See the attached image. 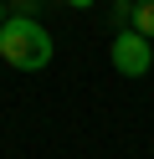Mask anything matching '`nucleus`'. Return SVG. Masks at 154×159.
<instances>
[{
    "instance_id": "nucleus-5",
    "label": "nucleus",
    "mask_w": 154,
    "mask_h": 159,
    "mask_svg": "<svg viewBox=\"0 0 154 159\" xmlns=\"http://www.w3.org/2000/svg\"><path fill=\"white\" fill-rule=\"evenodd\" d=\"M67 5H72V11H87V5H98V0H67Z\"/></svg>"
},
{
    "instance_id": "nucleus-2",
    "label": "nucleus",
    "mask_w": 154,
    "mask_h": 159,
    "mask_svg": "<svg viewBox=\"0 0 154 159\" xmlns=\"http://www.w3.org/2000/svg\"><path fill=\"white\" fill-rule=\"evenodd\" d=\"M149 67H154V41H149V36H139L133 26H128V31H113V72L149 77Z\"/></svg>"
},
{
    "instance_id": "nucleus-1",
    "label": "nucleus",
    "mask_w": 154,
    "mask_h": 159,
    "mask_svg": "<svg viewBox=\"0 0 154 159\" xmlns=\"http://www.w3.org/2000/svg\"><path fill=\"white\" fill-rule=\"evenodd\" d=\"M0 57H5L16 72H41V67L51 62V31L36 16H26V11L5 16V26H0Z\"/></svg>"
},
{
    "instance_id": "nucleus-7",
    "label": "nucleus",
    "mask_w": 154,
    "mask_h": 159,
    "mask_svg": "<svg viewBox=\"0 0 154 159\" xmlns=\"http://www.w3.org/2000/svg\"><path fill=\"white\" fill-rule=\"evenodd\" d=\"M0 26H5V0H0Z\"/></svg>"
},
{
    "instance_id": "nucleus-3",
    "label": "nucleus",
    "mask_w": 154,
    "mask_h": 159,
    "mask_svg": "<svg viewBox=\"0 0 154 159\" xmlns=\"http://www.w3.org/2000/svg\"><path fill=\"white\" fill-rule=\"evenodd\" d=\"M133 31L154 41V0H133Z\"/></svg>"
},
{
    "instance_id": "nucleus-6",
    "label": "nucleus",
    "mask_w": 154,
    "mask_h": 159,
    "mask_svg": "<svg viewBox=\"0 0 154 159\" xmlns=\"http://www.w3.org/2000/svg\"><path fill=\"white\" fill-rule=\"evenodd\" d=\"M36 5H46V0H21V11H26V16H31V11H36Z\"/></svg>"
},
{
    "instance_id": "nucleus-4",
    "label": "nucleus",
    "mask_w": 154,
    "mask_h": 159,
    "mask_svg": "<svg viewBox=\"0 0 154 159\" xmlns=\"http://www.w3.org/2000/svg\"><path fill=\"white\" fill-rule=\"evenodd\" d=\"M113 26H118V31L133 26V0H113Z\"/></svg>"
}]
</instances>
